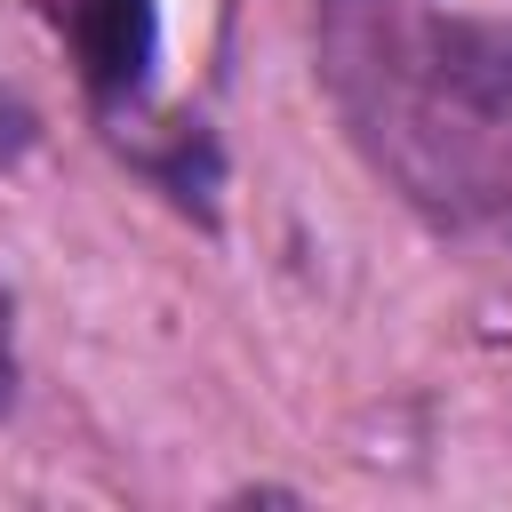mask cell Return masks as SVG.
I'll list each match as a JSON object with an SVG mask.
<instances>
[{
	"label": "cell",
	"mask_w": 512,
	"mask_h": 512,
	"mask_svg": "<svg viewBox=\"0 0 512 512\" xmlns=\"http://www.w3.org/2000/svg\"><path fill=\"white\" fill-rule=\"evenodd\" d=\"M312 56L344 136L424 224L512 240V152L440 88L416 0H312Z\"/></svg>",
	"instance_id": "obj_1"
},
{
	"label": "cell",
	"mask_w": 512,
	"mask_h": 512,
	"mask_svg": "<svg viewBox=\"0 0 512 512\" xmlns=\"http://www.w3.org/2000/svg\"><path fill=\"white\" fill-rule=\"evenodd\" d=\"M96 120H136L160 72V0H40Z\"/></svg>",
	"instance_id": "obj_2"
},
{
	"label": "cell",
	"mask_w": 512,
	"mask_h": 512,
	"mask_svg": "<svg viewBox=\"0 0 512 512\" xmlns=\"http://www.w3.org/2000/svg\"><path fill=\"white\" fill-rule=\"evenodd\" d=\"M424 56L440 88L480 112L488 128H512V24L496 16H424Z\"/></svg>",
	"instance_id": "obj_3"
},
{
	"label": "cell",
	"mask_w": 512,
	"mask_h": 512,
	"mask_svg": "<svg viewBox=\"0 0 512 512\" xmlns=\"http://www.w3.org/2000/svg\"><path fill=\"white\" fill-rule=\"evenodd\" d=\"M136 160H144V176H152L176 208H192L200 224H216V176H224V160H216V136H208L200 120L176 128L168 144H144Z\"/></svg>",
	"instance_id": "obj_4"
},
{
	"label": "cell",
	"mask_w": 512,
	"mask_h": 512,
	"mask_svg": "<svg viewBox=\"0 0 512 512\" xmlns=\"http://www.w3.org/2000/svg\"><path fill=\"white\" fill-rule=\"evenodd\" d=\"M32 136H40V128H32V112H24V104L0 88V168H16V160L32 152Z\"/></svg>",
	"instance_id": "obj_5"
},
{
	"label": "cell",
	"mask_w": 512,
	"mask_h": 512,
	"mask_svg": "<svg viewBox=\"0 0 512 512\" xmlns=\"http://www.w3.org/2000/svg\"><path fill=\"white\" fill-rule=\"evenodd\" d=\"M16 408V312H8V288H0V416Z\"/></svg>",
	"instance_id": "obj_6"
}]
</instances>
